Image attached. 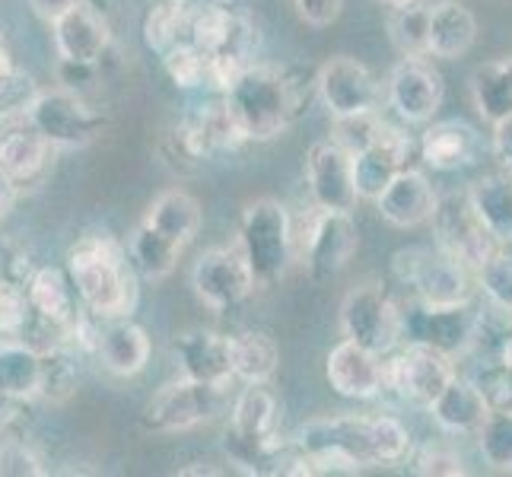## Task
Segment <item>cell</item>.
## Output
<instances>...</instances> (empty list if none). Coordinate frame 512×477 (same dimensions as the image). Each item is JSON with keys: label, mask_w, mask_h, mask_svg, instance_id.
<instances>
[{"label": "cell", "mask_w": 512, "mask_h": 477, "mask_svg": "<svg viewBox=\"0 0 512 477\" xmlns=\"http://www.w3.org/2000/svg\"><path fill=\"white\" fill-rule=\"evenodd\" d=\"M293 443L299 446L315 474H357L360 468L398 465L411 455V433L395 417H315L303 423Z\"/></svg>", "instance_id": "cell-1"}, {"label": "cell", "mask_w": 512, "mask_h": 477, "mask_svg": "<svg viewBox=\"0 0 512 477\" xmlns=\"http://www.w3.org/2000/svg\"><path fill=\"white\" fill-rule=\"evenodd\" d=\"M70 287L86 312L99 318H131L140 303L137 271L131 255L112 236H83L67 252Z\"/></svg>", "instance_id": "cell-2"}, {"label": "cell", "mask_w": 512, "mask_h": 477, "mask_svg": "<svg viewBox=\"0 0 512 477\" xmlns=\"http://www.w3.org/2000/svg\"><path fill=\"white\" fill-rule=\"evenodd\" d=\"M223 102L245 140H274L303 112V83L290 70L249 64L223 90Z\"/></svg>", "instance_id": "cell-3"}, {"label": "cell", "mask_w": 512, "mask_h": 477, "mask_svg": "<svg viewBox=\"0 0 512 477\" xmlns=\"http://www.w3.org/2000/svg\"><path fill=\"white\" fill-rule=\"evenodd\" d=\"M239 252L255 277V290L274 287L293 261V223L287 207L274 198H258L242 210Z\"/></svg>", "instance_id": "cell-4"}, {"label": "cell", "mask_w": 512, "mask_h": 477, "mask_svg": "<svg viewBox=\"0 0 512 477\" xmlns=\"http://www.w3.org/2000/svg\"><path fill=\"white\" fill-rule=\"evenodd\" d=\"M392 271L404 287L414 290V299L427 306H462L471 303V271L443 249H401L392 258Z\"/></svg>", "instance_id": "cell-5"}, {"label": "cell", "mask_w": 512, "mask_h": 477, "mask_svg": "<svg viewBox=\"0 0 512 477\" xmlns=\"http://www.w3.org/2000/svg\"><path fill=\"white\" fill-rule=\"evenodd\" d=\"M26 125L39 131L55 150H80L105 131L109 118L96 112L80 93L61 86V90H39L26 112Z\"/></svg>", "instance_id": "cell-6"}, {"label": "cell", "mask_w": 512, "mask_h": 477, "mask_svg": "<svg viewBox=\"0 0 512 477\" xmlns=\"http://www.w3.org/2000/svg\"><path fill=\"white\" fill-rule=\"evenodd\" d=\"M226 388L229 385H210L179 376L175 382L163 385L144 411V430L147 433H185L201 427V423L217 420L226 408Z\"/></svg>", "instance_id": "cell-7"}, {"label": "cell", "mask_w": 512, "mask_h": 477, "mask_svg": "<svg viewBox=\"0 0 512 477\" xmlns=\"http://www.w3.org/2000/svg\"><path fill=\"white\" fill-rule=\"evenodd\" d=\"M481 315L471 309V303L462 306H427L420 299H411L408 309H401V338L408 344H423L449 360L462 357L465 350L478 344Z\"/></svg>", "instance_id": "cell-8"}, {"label": "cell", "mask_w": 512, "mask_h": 477, "mask_svg": "<svg viewBox=\"0 0 512 477\" xmlns=\"http://www.w3.org/2000/svg\"><path fill=\"white\" fill-rule=\"evenodd\" d=\"M341 331L347 341L385 357L401 341V306L376 284L353 287L341 303Z\"/></svg>", "instance_id": "cell-9"}, {"label": "cell", "mask_w": 512, "mask_h": 477, "mask_svg": "<svg viewBox=\"0 0 512 477\" xmlns=\"http://www.w3.org/2000/svg\"><path fill=\"white\" fill-rule=\"evenodd\" d=\"M433 233H436V249H443L455 261H462L468 271H478L484 258L500 249V242L493 239L484 223L474 214V207L468 201V191L462 194H446V198H436L433 210Z\"/></svg>", "instance_id": "cell-10"}, {"label": "cell", "mask_w": 512, "mask_h": 477, "mask_svg": "<svg viewBox=\"0 0 512 477\" xmlns=\"http://www.w3.org/2000/svg\"><path fill=\"white\" fill-rule=\"evenodd\" d=\"M191 287L214 312H233L255 293V277L245 264L239 245H220L194 261Z\"/></svg>", "instance_id": "cell-11"}, {"label": "cell", "mask_w": 512, "mask_h": 477, "mask_svg": "<svg viewBox=\"0 0 512 477\" xmlns=\"http://www.w3.org/2000/svg\"><path fill=\"white\" fill-rule=\"evenodd\" d=\"M315 93L331 118H350L363 112H376L382 102L379 80L369 67L353 58H331L315 74Z\"/></svg>", "instance_id": "cell-12"}, {"label": "cell", "mask_w": 512, "mask_h": 477, "mask_svg": "<svg viewBox=\"0 0 512 477\" xmlns=\"http://www.w3.org/2000/svg\"><path fill=\"white\" fill-rule=\"evenodd\" d=\"M452 376L455 366L446 353L423 344H408L395 360L385 363V388H395L404 401L417 404V408H430Z\"/></svg>", "instance_id": "cell-13"}, {"label": "cell", "mask_w": 512, "mask_h": 477, "mask_svg": "<svg viewBox=\"0 0 512 477\" xmlns=\"http://www.w3.org/2000/svg\"><path fill=\"white\" fill-rule=\"evenodd\" d=\"M357 223L350 220V214H341V210H319L315 217L306 245H303V261L309 280L315 284H328V280L338 277L347 261L357 252Z\"/></svg>", "instance_id": "cell-14"}, {"label": "cell", "mask_w": 512, "mask_h": 477, "mask_svg": "<svg viewBox=\"0 0 512 477\" xmlns=\"http://www.w3.org/2000/svg\"><path fill=\"white\" fill-rule=\"evenodd\" d=\"M306 182L319 210H341V214H350L360 201L357 182H353V159L341 144H334V140H319V144L309 147Z\"/></svg>", "instance_id": "cell-15"}, {"label": "cell", "mask_w": 512, "mask_h": 477, "mask_svg": "<svg viewBox=\"0 0 512 477\" xmlns=\"http://www.w3.org/2000/svg\"><path fill=\"white\" fill-rule=\"evenodd\" d=\"M385 96L404 121L427 125L443 105V77L423 58H401L388 74Z\"/></svg>", "instance_id": "cell-16"}, {"label": "cell", "mask_w": 512, "mask_h": 477, "mask_svg": "<svg viewBox=\"0 0 512 477\" xmlns=\"http://www.w3.org/2000/svg\"><path fill=\"white\" fill-rule=\"evenodd\" d=\"M175 144H179L182 156L198 163V159L236 150L239 144H245V137L236 125V118L229 115L226 102L217 99V102H204L185 115L179 131H175Z\"/></svg>", "instance_id": "cell-17"}, {"label": "cell", "mask_w": 512, "mask_h": 477, "mask_svg": "<svg viewBox=\"0 0 512 477\" xmlns=\"http://www.w3.org/2000/svg\"><path fill=\"white\" fill-rule=\"evenodd\" d=\"M51 32H55L58 58L74 64H99L112 45L109 20L96 7L83 4V0H77L67 13H61L51 23Z\"/></svg>", "instance_id": "cell-18"}, {"label": "cell", "mask_w": 512, "mask_h": 477, "mask_svg": "<svg viewBox=\"0 0 512 477\" xmlns=\"http://www.w3.org/2000/svg\"><path fill=\"white\" fill-rule=\"evenodd\" d=\"M411 137L401 134L395 125H385V131L360 153H353V182H357L360 201H376L382 188L395 179L401 169H408L411 159Z\"/></svg>", "instance_id": "cell-19"}, {"label": "cell", "mask_w": 512, "mask_h": 477, "mask_svg": "<svg viewBox=\"0 0 512 477\" xmlns=\"http://www.w3.org/2000/svg\"><path fill=\"white\" fill-rule=\"evenodd\" d=\"M172 357L179 373L194 382L229 385L233 382V363H229V338L207 328H191L172 338Z\"/></svg>", "instance_id": "cell-20"}, {"label": "cell", "mask_w": 512, "mask_h": 477, "mask_svg": "<svg viewBox=\"0 0 512 477\" xmlns=\"http://www.w3.org/2000/svg\"><path fill=\"white\" fill-rule=\"evenodd\" d=\"M325 376L331 388L344 398H376L385 392V360L353 341H341L328 353Z\"/></svg>", "instance_id": "cell-21"}, {"label": "cell", "mask_w": 512, "mask_h": 477, "mask_svg": "<svg viewBox=\"0 0 512 477\" xmlns=\"http://www.w3.org/2000/svg\"><path fill=\"white\" fill-rule=\"evenodd\" d=\"M379 217L395 229H414L430 223L436 210V191L420 169H401L376 198Z\"/></svg>", "instance_id": "cell-22"}, {"label": "cell", "mask_w": 512, "mask_h": 477, "mask_svg": "<svg viewBox=\"0 0 512 477\" xmlns=\"http://www.w3.org/2000/svg\"><path fill=\"white\" fill-rule=\"evenodd\" d=\"M0 172L13 182L16 191H26L45 182L55 163V147L35 128H7L0 131Z\"/></svg>", "instance_id": "cell-23"}, {"label": "cell", "mask_w": 512, "mask_h": 477, "mask_svg": "<svg viewBox=\"0 0 512 477\" xmlns=\"http://www.w3.org/2000/svg\"><path fill=\"white\" fill-rule=\"evenodd\" d=\"M436 420V427L449 433V436H474L481 430V423L490 414V401L484 395V388L465 379V376H452L446 382V388L433 398V404L427 408Z\"/></svg>", "instance_id": "cell-24"}, {"label": "cell", "mask_w": 512, "mask_h": 477, "mask_svg": "<svg viewBox=\"0 0 512 477\" xmlns=\"http://www.w3.org/2000/svg\"><path fill=\"white\" fill-rule=\"evenodd\" d=\"M478 156H481V134L462 118L436 121L420 137V159L436 172H455L474 166Z\"/></svg>", "instance_id": "cell-25"}, {"label": "cell", "mask_w": 512, "mask_h": 477, "mask_svg": "<svg viewBox=\"0 0 512 477\" xmlns=\"http://www.w3.org/2000/svg\"><path fill=\"white\" fill-rule=\"evenodd\" d=\"M96 357L112 376L131 379L144 373V366L150 363V338L131 318H109L99 328Z\"/></svg>", "instance_id": "cell-26"}, {"label": "cell", "mask_w": 512, "mask_h": 477, "mask_svg": "<svg viewBox=\"0 0 512 477\" xmlns=\"http://www.w3.org/2000/svg\"><path fill=\"white\" fill-rule=\"evenodd\" d=\"M229 427L226 433L245 439V443H271L280 436L277 423H280V408L277 398L268 392V385H245L233 401V411H229Z\"/></svg>", "instance_id": "cell-27"}, {"label": "cell", "mask_w": 512, "mask_h": 477, "mask_svg": "<svg viewBox=\"0 0 512 477\" xmlns=\"http://www.w3.org/2000/svg\"><path fill=\"white\" fill-rule=\"evenodd\" d=\"M478 39V20L462 0H439L430 7V55L455 61Z\"/></svg>", "instance_id": "cell-28"}, {"label": "cell", "mask_w": 512, "mask_h": 477, "mask_svg": "<svg viewBox=\"0 0 512 477\" xmlns=\"http://www.w3.org/2000/svg\"><path fill=\"white\" fill-rule=\"evenodd\" d=\"M468 201L493 239L500 245L512 239V172L484 175L468 188Z\"/></svg>", "instance_id": "cell-29"}, {"label": "cell", "mask_w": 512, "mask_h": 477, "mask_svg": "<svg viewBox=\"0 0 512 477\" xmlns=\"http://www.w3.org/2000/svg\"><path fill=\"white\" fill-rule=\"evenodd\" d=\"M23 296L35 315L45 318L51 325H61L64 334H67V325L74 322V315L80 312L74 299V287H70V280L58 268H35Z\"/></svg>", "instance_id": "cell-30"}, {"label": "cell", "mask_w": 512, "mask_h": 477, "mask_svg": "<svg viewBox=\"0 0 512 477\" xmlns=\"http://www.w3.org/2000/svg\"><path fill=\"white\" fill-rule=\"evenodd\" d=\"M471 99L484 121H500L512 115V51L503 58L481 64L471 74Z\"/></svg>", "instance_id": "cell-31"}, {"label": "cell", "mask_w": 512, "mask_h": 477, "mask_svg": "<svg viewBox=\"0 0 512 477\" xmlns=\"http://www.w3.org/2000/svg\"><path fill=\"white\" fill-rule=\"evenodd\" d=\"M229 363H233V379L245 385H268L277 373L280 350L261 331H242L229 338Z\"/></svg>", "instance_id": "cell-32"}, {"label": "cell", "mask_w": 512, "mask_h": 477, "mask_svg": "<svg viewBox=\"0 0 512 477\" xmlns=\"http://www.w3.org/2000/svg\"><path fill=\"white\" fill-rule=\"evenodd\" d=\"M153 229H160V233L172 242H179L182 249L198 236L201 229V204L191 198L188 191H163L160 198H156L150 207H147V217H144Z\"/></svg>", "instance_id": "cell-33"}, {"label": "cell", "mask_w": 512, "mask_h": 477, "mask_svg": "<svg viewBox=\"0 0 512 477\" xmlns=\"http://www.w3.org/2000/svg\"><path fill=\"white\" fill-rule=\"evenodd\" d=\"M42 353L26 341H0V392L20 401L39 395Z\"/></svg>", "instance_id": "cell-34"}, {"label": "cell", "mask_w": 512, "mask_h": 477, "mask_svg": "<svg viewBox=\"0 0 512 477\" xmlns=\"http://www.w3.org/2000/svg\"><path fill=\"white\" fill-rule=\"evenodd\" d=\"M128 255L137 274H144L147 280H163L175 271L182 255V245L166 239L160 229H153L147 220L134 229V236L128 242Z\"/></svg>", "instance_id": "cell-35"}, {"label": "cell", "mask_w": 512, "mask_h": 477, "mask_svg": "<svg viewBox=\"0 0 512 477\" xmlns=\"http://www.w3.org/2000/svg\"><path fill=\"white\" fill-rule=\"evenodd\" d=\"M388 39L404 58H427L430 55V4L411 0L398 4L388 13Z\"/></svg>", "instance_id": "cell-36"}, {"label": "cell", "mask_w": 512, "mask_h": 477, "mask_svg": "<svg viewBox=\"0 0 512 477\" xmlns=\"http://www.w3.org/2000/svg\"><path fill=\"white\" fill-rule=\"evenodd\" d=\"M42 353V376H39V395L51 404H61L77 392L80 385V360L77 350L67 344H55Z\"/></svg>", "instance_id": "cell-37"}, {"label": "cell", "mask_w": 512, "mask_h": 477, "mask_svg": "<svg viewBox=\"0 0 512 477\" xmlns=\"http://www.w3.org/2000/svg\"><path fill=\"white\" fill-rule=\"evenodd\" d=\"M474 436H478L484 465L493 471H512V408H490Z\"/></svg>", "instance_id": "cell-38"}, {"label": "cell", "mask_w": 512, "mask_h": 477, "mask_svg": "<svg viewBox=\"0 0 512 477\" xmlns=\"http://www.w3.org/2000/svg\"><path fill=\"white\" fill-rule=\"evenodd\" d=\"M185 20H188V7L185 4H175V0H160L153 4L147 13V23H144V39L153 51H166L172 45L185 42Z\"/></svg>", "instance_id": "cell-39"}, {"label": "cell", "mask_w": 512, "mask_h": 477, "mask_svg": "<svg viewBox=\"0 0 512 477\" xmlns=\"http://www.w3.org/2000/svg\"><path fill=\"white\" fill-rule=\"evenodd\" d=\"M35 96H39V83L26 70H4L0 74V131H7L16 121H26V112Z\"/></svg>", "instance_id": "cell-40"}, {"label": "cell", "mask_w": 512, "mask_h": 477, "mask_svg": "<svg viewBox=\"0 0 512 477\" xmlns=\"http://www.w3.org/2000/svg\"><path fill=\"white\" fill-rule=\"evenodd\" d=\"M478 284L484 296L490 299V306L512 318V255L503 249H493L484 264L478 268Z\"/></svg>", "instance_id": "cell-41"}, {"label": "cell", "mask_w": 512, "mask_h": 477, "mask_svg": "<svg viewBox=\"0 0 512 477\" xmlns=\"http://www.w3.org/2000/svg\"><path fill=\"white\" fill-rule=\"evenodd\" d=\"M163 64H166V74L172 77V83L182 86V90L207 86V55H204L201 48H194L188 42H179V45H172L163 55Z\"/></svg>", "instance_id": "cell-42"}, {"label": "cell", "mask_w": 512, "mask_h": 477, "mask_svg": "<svg viewBox=\"0 0 512 477\" xmlns=\"http://www.w3.org/2000/svg\"><path fill=\"white\" fill-rule=\"evenodd\" d=\"M388 121L379 112H363V115H350V118H334V134L331 140L341 144L350 156L369 147L373 140L385 131Z\"/></svg>", "instance_id": "cell-43"}, {"label": "cell", "mask_w": 512, "mask_h": 477, "mask_svg": "<svg viewBox=\"0 0 512 477\" xmlns=\"http://www.w3.org/2000/svg\"><path fill=\"white\" fill-rule=\"evenodd\" d=\"M411 471L423 477H465V458L446 446H423L411 455Z\"/></svg>", "instance_id": "cell-44"}, {"label": "cell", "mask_w": 512, "mask_h": 477, "mask_svg": "<svg viewBox=\"0 0 512 477\" xmlns=\"http://www.w3.org/2000/svg\"><path fill=\"white\" fill-rule=\"evenodd\" d=\"M42 458L20 439L0 443V477H42Z\"/></svg>", "instance_id": "cell-45"}, {"label": "cell", "mask_w": 512, "mask_h": 477, "mask_svg": "<svg viewBox=\"0 0 512 477\" xmlns=\"http://www.w3.org/2000/svg\"><path fill=\"white\" fill-rule=\"evenodd\" d=\"M26 322V296L0 280V341H20Z\"/></svg>", "instance_id": "cell-46"}, {"label": "cell", "mask_w": 512, "mask_h": 477, "mask_svg": "<svg viewBox=\"0 0 512 477\" xmlns=\"http://www.w3.org/2000/svg\"><path fill=\"white\" fill-rule=\"evenodd\" d=\"M299 20L309 26H331L341 16L344 0H293Z\"/></svg>", "instance_id": "cell-47"}, {"label": "cell", "mask_w": 512, "mask_h": 477, "mask_svg": "<svg viewBox=\"0 0 512 477\" xmlns=\"http://www.w3.org/2000/svg\"><path fill=\"white\" fill-rule=\"evenodd\" d=\"M490 150H493V159H497L506 172H512V115L493 121Z\"/></svg>", "instance_id": "cell-48"}, {"label": "cell", "mask_w": 512, "mask_h": 477, "mask_svg": "<svg viewBox=\"0 0 512 477\" xmlns=\"http://www.w3.org/2000/svg\"><path fill=\"white\" fill-rule=\"evenodd\" d=\"M96 67L99 64H74V61H61L58 67V77L64 83V90H74L77 93V86H86L93 77H96Z\"/></svg>", "instance_id": "cell-49"}, {"label": "cell", "mask_w": 512, "mask_h": 477, "mask_svg": "<svg viewBox=\"0 0 512 477\" xmlns=\"http://www.w3.org/2000/svg\"><path fill=\"white\" fill-rule=\"evenodd\" d=\"M74 4H77V0H29V7L39 13L45 23H55L58 16L67 13Z\"/></svg>", "instance_id": "cell-50"}, {"label": "cell", "mask_w": 512, "mask_h": 477, "mask_svg": "<svg viewBox=\"0 0 512 477\" xmlns=\"http://www.w3.org/2000/svg\"><path fill=\"white\" fill-rule=\"evenodd\" d=\"M23 404L26 401L13 398L7 392H0V430H7L10 423H16V417H20V411H23Z\"/></svg>", "instance_id": "cell-51"}, {"label": "cell", "mask_w": 512, "mask_h": 477, "mask_svg": "<svg viewBox=\"0 0 512 477\" xmlns=\"http://www.w3.org/2000/svg\"><path fill=\"white\" fill-rule=\"evenodd\" d=\"M16 194H20V191H16V188H13V182L7 179L4 172H0V220H4V217L10 214V210H13Z\"/></svg>", "instance_id": "cell-52"}, {"label": "cell", "mask_w": 512, "mask_h": 477, "mask_svg": "<svg viewBox=\"0 0 512 477\" xmlns=\"http://www.w3.org/2000/svg\"><path fill=\"white\" fill-rule=\"evenodd\" d=\"M500 366L512 369V318H509V328L503 331V338H500Z\"/></svg>", "instance_id": "cell-53"}, {"label": "cell", "mask_w": 512, "mask_h": 477, "mask_svg": "<svg viewBox=\"0 0 512 477\" xmlns=\"http://www.w3.org/2000/svg\"><path fill=\"white\" fill-rule=\"evenodd\" d=\"M10 67H13V61H10V51H7L4 35H0V74H4V70H10Z\"/></svg>", "instance_id": "cell-54"}, {"label": "cell", "mask_w": 512, "mask_h": 477, "mask_svg": "<svg viewBox=\"0 0 512 477\" xmlns=\"http://www.w3.org/2000/svg\"><path fill=\"white\" fill-rule=\"evenodd\" d=\"M379 4H388V7H398V4H411V0H379Z\"/></svg>", "instance_id": "cell-55"}, {"label": "cell", "mask_w": 512, "mask_h": 477, "mask_svg": "<svg viewBox=\"0 0 512 477\" xmlns=\"http://www.w3.org/2000/svg\"><path fill=\"white\" fill-rule=\"evenodd\" d=\"M175 4H185L188 7V4H201V0H175Z\"/></svg>", "instance_id": "cell-56"}, {"label": "cell", "mask_w": 512, "mask_h": 477, "mask_svg": "<svg viewBox=\"0 0 512 477\" xmlns=\"http://www.w3.org/2000/svg\"><path fill=\"white\" fill-rule=\"evenodd\" d=\"M214 4H223V7H229V4H233V0H214Z\"/></svg>", "instance_id": "cell-57"}]
</instances>
